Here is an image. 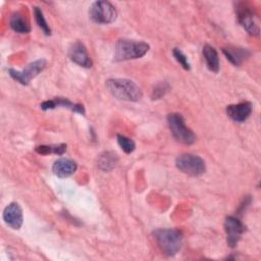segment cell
I'll use <instances>...</instances> for the list:
<instances>
[{
  "mask_svg": "<svg viewBox=\"0 0 261 261\" xmlns=\"http://www.w3.org/2000/svg\"><path fill=\"white\" fill-rule=\"evenodd\" d=\"M252 110V104L248 101H244L238 104L227 105L226 114L230 119L236 122H244L250 117Z\"/></svg>",
  "mask_w": 261,
  "mask_h": 261,
  "instance_id": "cell-13",
  "label": "cell"
},
{
  "mask_svg": "<svg viewBox=\"0 0 261 261\" xmlns=\"http://www.w3.org/2000/svg\"><path fill=\"white\" fill-rule=\"evenodd\" d=\"M76 168L77 165L75 161L69 158H59L54 162L52 166V171L56 176L64 178L72 175L75 172Z\"/></svg>",
  "mask_w": 261,
  "mask_h": 261,
  "instance_id": "cell-14",
  "label": "cell"
},
{
  "mask_svg": "<svg viewBox=\"0 0 261 261\" xmlns=\"http://www.w3.org/2000/svg\"><path fill=\"white\" fill-rule=\"evenodd\" d=\"M40 107L43 110H49V109H54L56 107H63V108H67L69 110H71L72 112L75 113H80V114H85V107L83 104H79V103H73L70 100H68L67 98H63V97H55L53 99L44 101Z\"/></svg>",
  "mask_w": 261,
  "mask_h": 261,
  "instance_id": "cell-12",
  "label": "cell"
},
{
  "mask_svg": "<svg viewBox=\"0 0 261 261\" xmlns=\"http://www.w3.org/2000/svg\"><path fill=\"white\" fill-rule=\"evenodd\" d=\"M116 139H117V143H118L119 147L122 149V151L124 153L129 154L135 151L136 144L132 139H129L123 135H119V134L116 136Z\"/></svg>",
  "mask_w": 261,
  "mask_h": 261,
  "instance_id": "cell-21",
  "label": "cell"
},
{
  "mask_svg": "<svg viewBox=\"0 0 261 261\" xmlns=\"http://www.w3.org/2000/svg\"><path fill=\"white\" fill-rule=\"evenodd\" d=\"M66 144H58V145H40L36 147V152L40 155H49L56 154L62 155L66 151Z\"/></svg>",
  "mask_w": 261,
  "mask_h": 261,
  "instance_id": "cell-19",
  "label": "cell"
},
{
  "mask_svg": "<svg viewBox=\"0 0 261 261\" xmlns=\"http://www.w3.org/2000/svg\"><path fill=\"white\" fill-rule=\"evenodd\" d=\"M108 91L117 99L137 102L141 100L143 93L140 87L127 79H109L106 81Z\"/></svg>",
  "mask_w": 261,
  "mask_h": 261,
  "instance_id": "cell-1",
  "label": "cell"
},
{
  "mask_svg": "<svg viewBox=\"0 0 261 261\" xmlns=\"http://www.w3.org/2000/svg\"><path fill=\"white\" fill-rule=\"evenodd\" d=\"M167 124L171 135L177 142L185 145H192L195 143L197 137L194 132L186 125L185 119L180 113H169L167 116Z\"/></svg>",
  "mask_w": 261,
  "mask_h": 261,
  "instance_id": "cell-4",
  "label": "cell"
},
{
  "mask_svg": "<svg viewBox=\"0 0 261 261\" xmlns=\"http://www.w3.org/2000/svg\"><path fill=\"white\" fill-rule=\"evenodd\" d=\"M34 16H35V19H36V22H37L38 27L43 31V33L46 36H50L51 35V29H50L48 22L46 21L44 13H43V11L40 7H38V6L34 7Z\"/></svg>",
  "mask_w": 261,
  "mask_h": 261,
  "instance_id": "cell-20",
  "label": "cell"
},
{
  "mask_svg": "<svg viewBox=\"0 0 261 261\" xmlns=\"http://www.w3.org/2000/svg\"><path fill=\"white\" fill-rule=\"evenodd\" d=\"M203 56L207 67L212 72H218L219 70V57L216 49L210 45H205L203 47Z\"/></svg>",
  "mask_w": 261,
  "mask_h": 261,
  "instance_id": "cell-17",
  "label": "cell"
},
{
  "mask_svg": "<svg viewBox=\"0 0 261 261\" xmlns=\"http://www.w3.org/2000/svg\"><path fill=\"white\" fill-rule=\"evenodd\" d=\"M172 54H173V57L175 58V60L187 70H189L191 68V64L188 60V57L184 54V52L178 49V48H174L172 50Z\"/></svg>",
  "mask_w": 261,
  "mask_h": 261,
  "instance_id": "cell-22",
  "label": "cell"
},
{
  "mask_svg": "<svg viewBox=\"0 0 261 261\" xmlns=\"http://www.w3.org/2000/svg\"><path fill=\"white\" fill-rule=\"evenodd\" d=\"M68 57L72 62H74L75 64H77L82 67L90 68L93 65L92 59L90 58V55L88 54L86 46L80 41L74 42L69 47Z\"/></svg>",
  "mask_w": 261,
  "mask_h": 261,
  "instance_id": "cell-11",
  "label": "cell"
},
{
  "mask_svg": "<svg viewBox=\"0 0 261 261\" xmlns=\"http://www.w3.org/2000/svg\"><path fill=\"white\" fill-rule=\"evenodd\" d=\"M224 230L226 233V243L230 248H234L240 242L242 234L246 230L245 224L234 216H227L224 220Z\"/></svg>",
  "mask_w": 261,
  "mask_h": 261,
  "instance_id": "cell-9",
  "label": "cell"
},
{
  "mask_svg": "<svg viewBox=\"0 0 261 261\" xmlns=\"http://www.w3.org/2000/svg\"><path fill=\"white\" fill-rule=\"evenodd\" d=\"M149 44L134 40L120 39L115 44L114 61H125L143 57L149 51Z\"/></svg>",
  "mask_w": 261,
  "mask_h": 261,
  "instance_id": "cell-3",
  "label": "cell"
},
{
  "mask_svg": "<svg viewBox=\"0 0 261 261\" xmlns=\"http://www.w3.org/2000/svg\"><path fill=\"white\" fill-rule=\"evenodd\" d=\"M3 220L12 229H19L23 222L22 209L16 202L8 204L3 211Z\"/></svg>",
  "mask_w": 261,
  "mask_h": 261,
  "instance_id": "cell-10",
  "label": "cell"
},
{
  "mask_svg": "<svg viewBox=\"0 0 261 261\" xmlns=\"http://www.w3.org/2000/svg\"><path fill=\"white\" fill-rule=\"evenodd\" d=\"M168 88L169 86L166 83H160L156 85L152 91V99L157 100L162 98L165 95V93L168 91Z\"/></svg>",
  "mask_w": 261,
  "mask_h": 261,
  "instance_id": "cell-23",
  "label": "cell"
},
{
  "mask_svg": "<svg viewBox=\"0 0 261 261\" xmlns=\"http://www.w3.org/2000/svg\"><path fill=\"white\" fill-rule=\"evenodd\" d=\"M10 28L18 34H28L31 32V25L28 19L20 13L14 12L9 20Z\"/></svg>",
  "mask_w": 261,
  "mask_h": 261,
  "instance_id": "cell-18",
  "label": "cell"
},
{
  "mask_svg": "<svg viewBox=\"0 0 261 261\" xmlns=\"http://www.w3.org/2000/svg\"><path fill=\"white\" fill-rule=\"evenodd\" d=\"M153 238L161 252L168 257L176 255L182 246V234L174 228H158L153 231Z\"/></svg>",
  "mask_w": 261,
  "mask_h": 261,
  "instance_id": "cell-2",
  "label": "cell"
},
{
  "mask_svg": "<svg viewBox=\"0 0 261 261\" xmlns=\"http://www.w3.org/2000/svg\"><path fill=\"white\" fill-rule=\"evenodd\" d=\"M90 18L100 24L111 23L116 19L115 7L108 1H95L89 8Z\"/></svg>",
  "mask_w": 261,
  "mask_h": 261,
  "instance_id": "cell-7",
  "label": "cell"
},
{
  "mask_svg": "<svg viewBox=\"0 0 261 261\" xmlns=\"http://www.w3.org/2000/svg\"><path fill=\"white\" fill-rule=\"evenodd\" d=\"M236 14L240 24L252 36H259L260 28L257 14L254 8L247 2H238Z\"/></svg>",
  "mask_w": 261,
  "mask_h": 261,
  "instance_id": "cell-5",
  "label": "cell"
},
{
  "mask_svg": "<svg viewBox=\"0 0 261 261\" xmlns=\"http://www.w3.org/2000/svg\"><path fill=\"white\" fill-rule=\"evenodd\" d=\"M46 64L47 62L45 59H38L28 64L25 68H23L20 71L13 68H9L8 73L15 82L23 86H27L46 67Z\"/></svg>",
  "mask_w": 261,
  "mask_h": 261,
  "instance_id": "cell-8",
  "label": "cell"
},
{
  "mask_svg": "<svg viewBox=\"0 0 261 261\" xmlns=\"http://www.w3.org/2000/svg\"><path fill=\"white\" fill-rule=\"evenodd\" d=\"M175 166L179 171L191 176H200L206 171L205 161L194 154L179 155L175 159Z\"/></svg>",
  "mask_w": 261,
  "mask_h": 261,
  "instance_id": "cell-6",
  "label": "cell"
},
{
  "mask_svg": "<svg viewBox=\"0 0 261 261\" xmlns=\"http://www.w3.org/2000/svg\"><path fill=\"white\" fill-rule=\"evenodd\" d=\"M118 163V157L116 153L112 151H104L97 159V165L102 171H111Z\"/></svg>",
  "mask_w": 261,
  "mask_h": 261,
  "instance_id": "cell-16",
  "label": "cell"
},
{
  "mask_svg": "<svg viewBox=\"0 0 261 261\" xmlns=\"http://www.w3.org/2000/svg\"><path fill=\"white\" fill-rule=\"evenodd\" d=\"M223 54L225 55L226 59L232 63L234 66H240L244 61H246L251 53L248 49L246 48H241V47H225L222 49Z\"/></svg>",
  "mask_w": 261,
  "mask_h": 261,
  "instance_id": "cell-15",
  "label": "cell"
}]
</instances>
